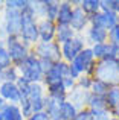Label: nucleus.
Listing matches in <instances>:
<instances>
[{
  "instance_id": "obj_1",
  "label": "nucleus",
  "mask_w": 119,
  "mask_h": 120,
  "mask_svg": "<svg viewBox=\"0 0 119 120\" xmlns=\"http://www.w3.org/2000/svg\"><path fill=\"white\" fill-rule=\"evenodd\" d=\"M96 59L93 56V52L89 46L76 56L72 62H69V68H70V76L73 79H78L83 75H87V76H92L95 73L96 68Z\"/></svg>"
},
{
  "instance_id": "obj_2",
  "label": "nucleus",
  "mask_w": 119,
  "mask_h": 120,
  "mask_svg": "<svg viewBox=\"0 0 119 120\" xmlns=\"http://www.w3.org/2000/svg\"><path fill=\"white\" fill-rule=\"evenodd\" d=\"M20 40L26 43L28 46H35L40 41L38 38V18L34 15L32 8H31V0L29 6L21 12V26H20Z\"/></svg>"
},
{
  "instance_id": "obj_3",
  "label": "nucleus",
  "mask_w": 119,
  "mask_h": 120,
  "mask_svg": "<svg viewBox=\"0 0 119 120\" xmlns=\"http://www.w3.org/2000/svg\"><path fill=\"white\" fill-rule=\"evenodd\" d=\"M93 78L102 81L108 87H119V61H116V59L98 61Z\"/></svg>"
},
{
  "instance_id": "obj_4",
  "label": "nucleus",
  "mask_w": 119,
  "mask_h": 120,
  "mask_svg": "<svg viewBox=\"0 0 119 120\" xmlns=\"http://www.w3.org/2000/svg\"><path fill=\"white\" fill-rule=\"evenodd\" d=\"M3 41H5L6 49H8V52H9L12 65L20 67V65L26 61L28 56L31 55L32 47L28 46L26 43H23V41L20 40V37H6Z\"/></svg>"
},
{
  "instance_id": "obj_5",
  "label": "nucleus",
  "mask_w": 119,
  "mask_h": 120,
  "mask_svg": "<svg viewBox=\"0 0 119 120\" xmlns=\"http://www.w3.org/2000/svg\"><path fill=\"white\" fill-rule=\"evenodd\" d=\"M18 70H20V76L23 79H26L29 84H40V82H43L44 73H43L41 65H40V59L32 52L26 58V61L18 67Z\"/></svg>"
},
{
  "instance_id": "obj_6",
  "label": "nucleus",
  "mask_w": 119,
  "mask_h": 120,
  "mask_svg": "<svg viewBox=\"0 0 119 120\" xmlns=\"http://www.w3.org/2000/svg\"><path fill=\"white\" fill-rule=\"evenodd\" d=\"M20 26L21 12L3 8V24L2 32H0V40H5L6 37H20Z\"/></svg>"
},
{
  "instance_id": "obj_7",
  "label": "nucleus",
  "mask_w": 119,
  "mask_h": 120,
  "mask_svg": "<svg viewBox=\"0 0 119 120\" xmlns=\"http://www.w3.org/2000/svg\"><path fill=\"white\" fill-rule=\"evenodd\" d=\"M32 53L38 59H48L52 62L61 61V46L55 41H49V43L38 41L35 46H32Z\"/></svg>"
},
{
  "instance_id": "obj_8",
  "label": "nucleus",
  "mask_w": 119,
  "mask_h": 120,
  "mask_svg": "<svg viewBox=\"0 0 119 120\" xmlns=\"http://www.w3.org/2000/svg\"><path fill=\"white\" fill-rule=\"evenodd\" d=\"M86 47H87V41L84 38V35H76L70 41L61 44V59L64 62H72Z\"/></svg>"
},
{
  "instance_id": "obj_9",
  "label": "nucleus",
  "mask_w": 119,
  "mask_h": 120,
  "mask_svg": "<svg viewBox=\"0 0 119 120\" xmlns=\"http://www.w3.org/2000/svg\"><path fill=\"white\" fill-rule=\"evenodd\" d=\"M90 24L92 26H98V27H102L108 32L110 29H113L115 26L119 24V15L115 14V12H98V14L92 15L90 17Z\"/></svg>"
},
{
  "instance_id": "obj_10",
  "label": "nucleus",
  "mask_w": 119,
  "mask_h": 120,
  "mask_svg": "<svg viewBox=\"0 0 119 120\" xmlns=\"http://www.w3.org/2000/svg\"><path fill=\"white\" fill-rule=\"evenodd\" d=\"M0 96L5 100V103H15V105H18L21 102V93L15 82L3 81L0 84Z\"/></svg>"
},
{
  "instance_id": "obj_11",
  "label": "nucleus",
  "mask_w": 119,
  "mask_h": 120,
  "mask_svg": "<svg viewBox=\"0 0 119 120\" xmlns=\"http://www.w3.org/2000/svg\"><path fill=\"white\" fill-rule=\"evenodd\" d=\"M89 26H90V17L79 6H75L73 15H72V20H70V27L76 32V35H84V32L87 30Z\"/></svg>"
},
{
  "instance_id": "obj_12",
  "label": "nucleus",
  "mask_w": 119,
  "mask_h": 120,
  "mask_svg": "<svg viewBox=\"0 0 119 120\" xmlns=\"http://www.w3.org/2000/svg\"><path fill=\"white\" fill-rule=\"evenodd\" d=\"M55 34H57V23L51 21L48 18L38 20V38L43 43L55 41Z\"/></svg>"
},
{
  "instance_id": "obj_13",
  "label": "nucleus",
  "mask_w": 119,
  "mask_h": 120,
  "mask_svg": "<svg viewBox=\"0 0 119 120\" xmlns=\"http://www.w3.org/2000/svg\"><path fill=\"white\" fill-rule=\"evenodd\" d=\"M84 38H86V41H87V46L107 43L108 32H107L105 29H102V27L92 26V24H90V26L87 27V30L84 32Z\"/></svg>"
},
{
  "instance_id": "obj_14",
  "label": "nucleus",
  "mask_w": 119,
  "mask_h": 120,
  "mask_svg": "<svg viewBox=\"0 0 119 120\" xmlns=\"http://www.w3.org/2000/svg\"><path fill=\"white\" fill-rule=\"evenodd\" d=\"M73 15V6H72L70 0H63L60 2L58 8V15H57V26H70V20Z\"/></svg>"
},
{
  "instance_id": "obj_15",
  "label": "nucleus",
  "mask_w": 119,
  "mask_h": 120,
  "mask_svg": "<svg viewBox=\"0 0 119 120\" xmlns=\"http://www.w3.org/2000/svg\"><path fill=\"white\" fill-rule=\"evenodd\" d=\"M0 112H2L3 120H24L20 111V106L15 103H5L0 108Z\"/></svg>"
},
{
  "instance_id": "obj_16",
  "label": "nucleus",
  "mask_w": 119,
  "mask_h": 120,
  "mask_svg": "<svg viewBox=\"0 0 119 120\" xmlns=\"http://www.w3.org/2000/svg\"><path fill=\"white\" fill-rule=\"evenodd\" d=\"M89 93L90 91H83V90H79V88H75V90H72L70 93L67 94V100H70L78 109H83V108H86Z\"/></svg>"
},
{
  "instance_id": "obj_17",
  "label": "nucleus",
  "mask_w": 119,
  "mask_h": 120,
  "mask_svg": "<svg viewBox=\"0 0 119 120\" xmlns=\"http://www.w3.org/2000/svg\"><path fill=\"white\" fill-rule=\"evenodd\" d=\"M58 111L63 120H75L78 114V108L70 102V100H64L58 105Z\"/></svg>"
},
{
  "instance_id": "obj_18",
  "label": "nucleus",
  "mask_w": 119,
  "mask_h": 120,
  "mask_svg": "<svg viewBox=\"0 0 119 120\" xmlns=\"http://www.w3.org/2000/svg\"><path fill=\"white\" fill-rule=\"evenodd\" d=\"M76 37V32L72 29L70 26H57V34H55V43H58L60 46L67 41H70L72 38Z\"/></svg>"
},
{
  "instance_id": "obj_19",
  "label": "nucleus",
  "mask_w": 119,
  "mask_h": 120,
  "mask_svg": "<svg viewBox=\"0 0 119 120\" xmlns=\"http://www.w3.org/2000/svg\"><path fill=\"white\" fill-rule=\"evenodd\" d=\"M43 3V12H44V18L51 21L57 20L58 15V8H60V2L57 0H41Z\"/></svg>"
},
{
  "instance_id": "obj_20",
  "label": "nucleus",
  "mask_w": 119,
  "mask_h": 120,
  "mask_svg": "<svg viewBox=\"0 0 119 120\" xmlns=\"http://www.w3.org/2000/svg\"><path fill=\"white\" fill-rule=\"evenodd\" d=\"M79 8L86 12L89 17L101 12V0H81Z\"/></svg>"
},
{
  "instance_id": "obj_21",
  "label": "nucleus",
  "mask_w": 119,
  "mask_h": 120,
  "mask_svg": "<svg viewBox=\"0 0 119 120\" xmlns=\"http://www.w3.org/2000/svg\"><path fill=\"white\" fill-rule=\"evenodd\" d=\"M46 97V88L43 85V82L40 84H31L29 85V91H28V97L31 102L32 100H37V99H44Z\"/></svg>"
},
{
  "instance_id": "obj_22",
  "label": "nucleus",
  "mask_w": 119,
  "mask_h": 120,
  "mask_svg": "<svg viewBox=\"0 0 119 120\" xmlns=\"http://www.w3.org/2000/svg\"><path fill=\"white\" fill-rule=\"evenodd\" d=\"M105 105L110 111H113L115 108L119 105V87H110L105 94Z\"/></svg>"
},
{
  "instance_id": "obj_23",
  "label": "nucleus",
  "mask_w": 119,
  "mask_h": 120,
  "mask_svg": "<svg viewBox=\"0 0 119 120\" xmlns=\"http://www.w3.org/2000/svg\"><path fill=\"white\" fill-rule=\"evenodd\" d=\"M12 65V61H11V56H9V52L6 49V44L3 40H0V70H6Z\"/></svg>"
},
{
  "instance_id": "obj_24",
  "label": "nucleus",
  "mask_w": 119,
  "mask_h": 120,
  "mask_svg": "<svg viewBox=\"0 0 119 120\" xmlns=\"http://www.w3.org/2000/svg\"><path fill=\"white\" fill-rule=\"evenodd\" d=\"M86 108L89 109H101V108H107L105 105V99L101 96H95V94L89 93V97H87V103Z\"/></svg>"
},
{
  "instance_id": "obj_25",
  "label": "nucleus",
  "mask_w": 119,
  "mask_h": 120,
  "mask_svg": "<svg viewBox=\"0 0 119 120\" xmlns=\"http://www.w3.org/2000/svg\"><path fill=\"white\" fill-rule=\"evenodd\" d=\"M29 6V0H6L2 3V8L5 9H14V11L23 12Z\"/></svg>"
},
{
  "instance_id": "obj_26",
  "label": "nucleus",
  "mask_w": 119,
  "mask_h": 120,
  "mask_svg": "<svg viewBox=\"0 0 119 120\" xmlns=\"http://www.w3.org/2000/svg\"><path fill=\"white\" fill-rule=\"evenodd\" d=\"M108 88H110V87H108L107 84H104L102 81H99V79H95V78H93L92 87H90V93H92V94H95V96L105 97V94H107Z\"/></svg>"
},
{
  "instance_id": "obj_27",
  "label": "nucleus",
  "mask_w": 119,
  "mask_h": 120,
  "mask_svg": "<svg viewBox=\"0 0 119 120\" xmlns=\"http://www.w3.org/2000/svg\"><path fill=\"white\" fill-rule=\"evenodd\" d=\"M93 52V56H95L96 61H101V59L105 58L108 50V43H101V44H93V46H89Z\"/></svg>"
},
{
  "instance_id": "obj_28",
  "label": "nucleus",
  "mask_w": 119,
  "mask_h": 120,
  "mask_svg": "<svg viewBox=\"0 0 119 120\" xmlns=\"http://www.w3.org/2000/svg\"><path fill=\"white\" fill-rule=\"evenodd\" d=\"M2 75H3V81H8V82H17L20 79V70L15 65H11L9 68L3 70Z\"/></svg>"
},
{
  "instance_id": "obj_29",
  "label": "nucleus",
  "mask_w": 119,
  "mask_h": 120,
  "mask_svg": "<svg viewBox=\"0 0 119 120\" xmlns=\"http://www.w3.org/2000/svg\"><path fill=\"white\" fill-rule=\"evenodd\" d=\"M93 120H110L111 119V111L108 108H101V109H90Z\"/></svg>"
},
{
  "instance_id": "obj_30",
  "label": "nucleus",
  "mask_w": 119,
  "mask_h": 120,
  "mask_svg": "<svg viewBox=\"0 0 119 120\" xmlns=\"http://www.w3.org/2000/svg\"><path fill=\"white\" fill-rule=\"evenodd\" d=\"M92 82H93V78L92 76H87V75H83L76 79V88L83 91H90V87H92Z\"/></svg>"
},
{
  "instance_id": "obj_31",
  "label": "nucleus",
  "mask_w": 119,
  "mask_h": 120,
  "mask_svg": "<svg viewBox=\"0 0 119 120\" xmlns=\"http://www.w3.org/2000/svg\"><path fill=\"white\" fill-rule=\"evenodd\" d=\"M18 106H20V111H21V114H23L24 120H28V119L31 117V116L34 114V111H32V105H31L29 99H21V102L18 103Z\"/></svg>"
},
{
  "instance_id": "obj_32",
  "label": "nucleus",
  "mask_w": 119,
  "mask_h": 120,
  "mask_svg": "<svg viewBox=\"0 0 119 120\" xmlns=\"http://www.w3.org/2000/svg\"><path fill=\"white\" fill-rule=\"evenodd\" d=\"M107 43L110 44V46H113V47H116V49H119V24H118V26H115L113 29L108 30Z\"/></svg>"
},
{
  "instance_id": "obj_33",
  "label": "nucleus",
  "mask_w": 119,
  "mask_h": 120,
  "mask_svg": "<svg viewBox=\"0 0 119 120\" xmlns=\"http://www.w3.org/2000/svg\"><path fill=\"white\" fill-rule=\"evenodd\" d=\"M63 85H64L66 91H67V93H70L72 90H75V88H76V79H73L72 76H66L64 79H63Z\"/></svg>"
},
{
  "instance_id": "obj_34",
  "label": "nucleus",
  "mask_w": 119,
  "mask_h": 120,
  "mask_svg": "<svg viewBox=\"0 0 119 120\" xmlns=\"http://www.w3.org/2000/svg\"><path fill=\"white\" fill-rule=\"evenodd\" d=\"M75 120H93L90 109H89V108L78 109V114H76V117H75Z\"/></svg>"
},
{
  "instance_id": "obj_35",
  "label": "nucleus",
  "mask_w": 119,
  "mask_h": 120,
  "mask_svg": "<svg viewBox=\"0 0 119 120\" xmlns=\"http://www.w3.org/2000/svg\"><path fill=\"white\" fill-rule=\"evenodd\" d=\"M28 120H51V117L48 116L46 111H41V112H34Z\"/></svg>"
},
{
  "instance_id": "obj_36",
  "label": "nucleus",
  "mask_w": 119,
  "mask_h": 120,
  "mask_svg": "<svg viewBox=\"0 0 119 120\" xmlns=\"http://www.w3.org/2000/svg\"><path fill=\"white\" fill-rule=\"evenodd\" d=\"M55 62H52V61H48V59H40V65H41V70H43V73H46V71H49L52 68V65H54Z\"/></svg>"
},
{
  "instance_id": "obj_37",
  "label": "nucleus",
  "mask_w": 119,
  "mask_h": 120,
  "mask_svg": "<svg viewBox=\"0 0 119 120\" xmlns=\"http://www.w3.org/2000/svg\"><path fill=\"white\" fill-rule=\"evenodd\" d=\"M111 117H115L116 120H119V105L113 109V111H111Z\"/></svg>"
},
{
  "instance_id": "obj_38",
  "label": "nucleus",
  "mask_w": 119,
  "mask_h": 120,
  "mask_svg": "<svg viewBox=\"0 0 119 120\" xmlns=\"http://www.w3.org/2000/svg\"><path fill=\"white\" fill-rule=\"evenodd\" d=\"M2 24H3V8L0 5V32H2Z\"/></svg>"
},
{
  "instance_id": "obj_39",
  "label": "nucleus",
  "mask_w": 119,
  "mask_h": 120,
  "mask_svg": "<svg viewBox=\"0 0 119 120\" xmlns=\"http://www.w3.org/2000/svg\"><path fill=\"white\" fill-rule=\"evenodd\" d=\"M3 105H5V100H3V99H2V96H0V108H2Z\"/></svg>"
},
{
  "instance_id": "obj_40",
  "label": "nucleus",
  "mask_w": 119,
  "mask_h": 120,
  "mask_svg": "<svg viewBox=\"0 0 119 120\" xmlns=\"http://www.w3.org/2000/svg\"><path fill=\"white\" fill-rule=\"evenodd\" d=\"M3 82V75H2V70H0V84Z\"/></svg>"
},
{
  "instance_id": "obj_41",
  "label": "nucleus",
  "mask_w": 119,
  "mask_h": 120,
  "mask_svg": "<svg viewBox=\"0 0 119 120\" xmlns=\"http://www.w3.org/2000/svg\"><path fill=\"white\" fill-rule=\"evenodd\" d=\"M0 120H3V117H2V112H0Z\"/></svg>"
},
{
  "instance_id": "obj_42",
  "label": "nucleus",
  "mask_w": 119,
  "mask_h": 120,
  "mask_svg": "<svg viewBox=\"0 0 119 120\" xmlns=\"http://www.w3.org/2000/svg\"><path fill=\"white\" fill-rule=\"evenodd\" d=\"M110 120H116V119H115V117H111V119H110Z\"/></svg>"
}]
</instances>
